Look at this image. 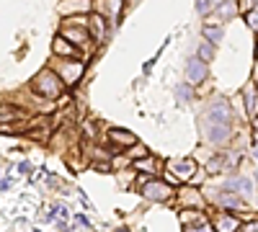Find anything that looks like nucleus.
I'll list each match as a JSON object with an SVG mask.
<instances>
[{
    "instance_id": "1",
    "label": "nucleus",
    "mask_w": 258,
    "mask_h": 232,
    "mask_svg": "<svg viewBox=\"0 0 258 232\" xmlns=\"http://www.w3.org/2000/svg\"><path fill=\"white\" fill-rule=\"evenodd\" d=\"M207 129H232V109L225 98H214L204 111V132Z\"/></svg>"
},
{
    "instance_id": "2",
    "label": "nucleus",
    "mask_w": 258,
    "mask_h": 232,
    "mask_svg": "<svg viewBox=\"0 0 258 232\" xmlns=\"http://www.w3.org/2000/svg\"><path fill=\"white\" fill-rule=\"evenodd\" d=\"M62 78L57 75V72H52V70H41L36 78H34V91L39 93V96H44V98H57L59 93H62Z\"/></svg>"
},
{
    "instance_id": "3",
    "label": "nucleus",
    "mask_w": 258,
    "mask_h": 232,
    "mask_svg": "<svg viewBox=\"0 0 258 232\" xmlns=\"http://www.w3.org/2000/svg\"><path fill=\"white\" fill-rule=\"evenodd\" d=\"M140 191L150 201H168V199H173V194H176L173 186H168V183H163L158 178H147V176L140 178Z\"/></svg>"
},
{
    "instance_id": "4",
    "label": "nucleus",
    "mask_w": 258,
    "mask_h": 232,
    "mask_svg": "<svg viewBox=\"0 0 258 232\" xmlns=\"http://www.w3.org/2000/svg\"><path fill=\"white\" fill-rule=\"evenodd\" d=\"M207 62H202L199 57H191L186 62V80H188V86H202V83L207 80Z\"/></svg>"
},
{
    "instance_id": "5",
    "label": "nucleus",
    "mask_w": 258,
    "mask_h": 232,
    "mask_svg": "<svg viewBox=\"0 0 258 232\" xmlns=\"http://www.w3.org/2000/svg\"><path fill=\"white\" fill-rule=\"evenodd\" d=\"M212 229L214 232H238L240 229V219L235 214H230V212H222V214H217V219L212 222Z\"/></svg>"
},
{
    "instance_id": "6",
    "label": "nucleus",
    "mask_w": 258,
    "mask_h": 232,
    "mask_svg": "<svg viewBox=\"0 0 258 232\" xmlns=\"http://www.w3.org/2000/svg\"><path fill=\"white\" fill-rule=\"evenodd\" d=\"M109 139L116 142L119 147H135V144H140L137 134H132L129 129H121V126H114V129H109Z\"/></svg>"
},
{
    "instance_id": "7",
    "label": "nucleus",
    "mask_w": 258,
    "mask_h": 232,
    "mask_svg": "<svg viewBox=\"0 0 258 232\" xmlns=\"http://www.w3.org/2000/svg\"><path fill=\"white\" fill-rule=\"evenodd\" d=\"M178 199H181V204L186 206V209H202L204 206V201H202V194L197 191V188H181L178 191Z\"/></svg>"
},
{
    "instance_id": "8",
    "label": "nucleus",
    "mask_w": 258,
    "mask_h": 232,
    "mask_svg": "<svg viewBox=\"0 0 258 232\" xmlns=\"http://www.w3.org/2000/svg\"><path fill=\"white\" fill-rule=\"evenodd\" d=\"M168 173H173L178 181H181V178H191L194 173H197V163H194V160H178V163L170 165Z\"/></svg>"
},
{
    "instance_id": "9",
    "label": "nucleus",
    "mask_w": 258,
    "mask_h": 232,
    "mask_svg": "<svg viewBox=\"0 0 258 232\" xmlns=\"http://www.w3.org/2000/svg\"><path fill=\"white\" fill-rule=\"evenodd\" d=\"M225 191H230V194H243V196H250L253 194V183L248 181V178H232L227 186H225Z\"/></svg>"
},
{
    "instance_id": "10",
    "label": "nucleus",
    "mask_w": 258,
    "mask_h": 232,
    "mask_svg": "<svg viewBox=\"0 0 258 232\" xmlns=\"http://www.w3.org/2000/svg\"><path fill=\"white\" fill-rule=\"evenodd\" d=\"M181 222H183L186 227H191V224H197V227L209 224V222H207V217L199 212V209H183V212H181Z\"/></svg>"
},
{
    "instance_id": "11",
    "label": "nucleus",
    "mask_w": 258,
    "mask_h": 232,
    "mask_svg": "<svg viewBox=\"0 0 258 232\" xmlns=\"http://www.w3.org/2000/svg\"><path fill=\"white\" fill-rule=\"evenodd\" d=\"M52 52L54 54H59V57H73V54H78V49H75V44H70L68 39H64L62 34L54 39V44H52Z\"/></svg>"
},
{
    "instance_id": "12",
    "label": "nucleus",
    "mask_w": 258,
    "mask_h": 232,
    "mask_svg": "<svg viewBox=\"0 0 258 232\" xmlns=\"http://www.w3.org/2000/svg\"><path fill=\"white\" fill-rule=\"evenodd\" d=\"M135 168L140 173H145V176H158V171H160V165H158V160H153V158H140V160H135Z\"/></svg>"
},
{
    "instance_id": "13",
    "label": "nucleus",
    "mask_w": 258,
    "mask_h": 232,
    "mask_svg": "<svg viewBox=\"0 0 258 232\" xmlns=\"http://www.w3.org/2000/svg\"><path fill=\"white\" fill-rule=\"evenodd\" d=\"M62 13H68V11H75V13H88L91 11V0H64V3L59 6Z\"/></svg>"
},
{
    "instance_id": "14",
    "label": "nucleus",
    "mask_w": 258,
    "mask_h": 232,
    "mask_svg": "<svg viewBox=\"0 0 258 232\" xmlns=\"http://www.w3.org/2000/svg\"><path fill=\"white\" fill-rule=\"evenodd\" d=\"M220 204H222V206H227V209H243V206H245L243 196L230 194V191H222V194H220Z\"/></svg>"
},
{
    "instance_id": "15",
    "label": "nucleus",
    "mask_w": 258,
    "mask_h": 232,
    "mask_svg": "<svg viewBox=\"0 0 258 232\" xmlns=\"http://www.w3.org/2000/svg\"><path fill=\"white\" fill-rule=\"evenodd\" d=\"M83 62H70V65H64V83H78L80 78H83Z\"/></svg>"
},
{
    "instance_id": "16",
    "label": "nucleus",
    "mask_w": 258,
    "mask_h": 232,
    "mask_svg": "<svg viewBox=\"0 0 258 232\" xmlns=\"http://www.w3.org/2000/svg\"><path fill=\"white\" fill-rule=\"evenodd\" d=\"M62 36H64V39L70 36V41H75V44H85V41L91 39V34H88V31H85V29H78V26H75V29H64V31H62Z\"/></svg>"
},
{
    "instance_id": "17",
    "label": "nucleus",
    "mask_w": 258,
    "mask_h": 232,
    "mask_svg": "<svg viewBox=\"0 0 258 232\" xmlns=\"http://www.w3.org/2000/svg\"><path fill=\"white\" fill-rule=\"evenodd\" d=\"M202 34H204V39L209 41V44H220L222 36H225V29L222 26H204Z\"/></svg>"
},
{
    "instance_id": "18",
    "label": "nucleus",
    "mask_w": 258,
    "mask_h": 232,
    "mask_svg": "<svg viewBox=\"0 0 258 232\" xmlns=\"http://www.w3.org/2000/svg\"><path fill=\"white\" fill-rule=\"evenodd\" d=\"M91 34H93V39H96V41H103V36H106L103 16H93V18H91Z\"/></svg>"
},
{
    "instance_id": "19",
    "label": "nucleus",
    "mask_w": 258,
    "mask_h": 232,
    "mask_svg": "<svg viewBox=\"0 0 258 232\" xmlns=\"http://www.w3.org/2000/svg\"><path fill=\"white\" fill-rule=\"evenodd\" d=\"M248 116H258V93H248Z\"/></svg>"
},
{
    "instance_id": "20",
    "label": "nucleus",
    "mask_w": 258,
    "mask_h": 232,
    "mask_svg": "<svg viewBox=\"0 0 258 232\" xmlns=\"http://www.w3.org/2000/svg\"><path fill=\"white\" fill-rule=\"evenodd\" d=\"M197 57H199L202 62H209V59L214 57V49H212V44H202V47H199V52H197Z\"/></svg>"
},
{
    "instance_id": "21",
    "label": "nucleus",
    "mask_w": 258,
    "mask_h": 232,
    "mask_svg": "<svg viewBox=\"0 0 258 232\" xmlns=\"http://www.w3.org/2000/svg\"><path fill=\"white\" fill-rule=\"evenodd\" d=\"M222 168H225V158H214V160H209L207 171L209 173H217V171H222Z\"/></svg>"
},
{
    "instance_id": "22",
    "label": "nucleus",
    "mask_w": 258,
    "mask_h": 232,
    "mask_svg": "<svg viewBox=\"0 0 258 232\" xmlns=\"http://www.w3.org/2000/svg\"><path fill=\"white\" fill-rule=\"evenodd\" d=\"M176 93H178L181 98H186V101L191 98V88H188V86H178V88H176Z\"/></svg>"
},
{
    "instance_id": "23",
    "label": "nucleus",
    "mask_w": 258,
    "mask_h": 232,
    "mask_svg": "<svg viewBox=\"0 0 258 232\" xmlns=\"http://www.w3.org/2000/svg\"><path fill=\"white\" fill-rule=\"evenodd\" d=\"M197 8H199V13H207L209 11V0H197Z\"/></svg>"
},
{
    "instance_id": "24",
    "label": "nucleus",
    "mask_w": 258,
    "mask_h": 232,
    "mask_svg": "<svg viewBox=\"0 0 258 232\" xmlns=\"http://www.w3.org/2000/svg\"><path fill=\"white\" fill-rule=\"evenodd\" d=\"M186 232H214V229H212V224H204V227H197V229H194V227H188Z\"/></svg>"
},
{
    "instance_id": "25",
    "label": "nucleus",
    "mask_w": 258,
    "mask_h": 232,
    "mask_svg": "<svg viewBox=\"0 0 258 232\" xmlns=\"http://www.w3.org/2000/svg\"><path fill=\"white\" fill-rule=\"evenodd\" d=\"M243 232H258V222H253V224H248Z\"/></svg>"
},
{
    "instance_id": "26",
    "label": "nucleus",
    "mask_w": 258,
    "mask_h": 232,
    "mask_svg": "<svg viewBox=\"0 0 258 232\" xmlns=\"http://www.w3.org/2000/svg\"><path fill=\"white\" fill-rule=\"evenodd\" d=\"M209 6H217V8H222V6H225V0H209Z\"/></svg>"
},
{
    "instance_id": "27",
    "label": "nucleus",
    "mask_w": 258,
    "mask_h": 232,
    "mask_svg": "<svg viewBox=\"0 0 258 232\" xmlns=\"http://www.w3.org/2000/svg\"><path fill=\"white\" fill-rule=\"evenodd\" d=\"M253 158L258 160V142H255V147H253Z\"/></svg>"
},
{
    "instance_id": "28",
    "label": "nucleus",
    "mask_w": 258,
    "mask_h": 232,
    "mask_svg": "<svg viewBox=\"0 0 258 232\" xmlns=\"http://www.w3.org/2000/svg\"><path fill=\"white\" fill-rule=\"evenodd\" d=\"M255 181H258V171H255Z\"/></svg>"
},
{
    "instance_id": "29",
    "label": "nucleus",
    "mask_w": 258,
    "mask_h": 232,
    "mask_svg": "<svg viewBox=\"0 0 258 232\" xmlns=\"http://www.w3.org/2000/svg\"><path fill=\"white\" fill-rule=\"evenodd\" d=\"M255 57H258V47H255Z\"/></svg>"
},
{
    "instance_id": "30",
    "label": "nucleus",
    "mask_w": 258,
    "mask_h": 232,
    "mask_svg": "<svg viewBox=\"0 0 258 232\" xmlns=\"http://www.w3.org/2000/svg\"><path fill=\"white\" fill-rule=\"evenodd\" d=\"M255 6H258V0H255Z\"/></svg>"
},
{
    "instance_id": "31",
    "label": "nucleus",
    "mask_w": 258,
    "mask_h": 232,
    "mask_svg": "<svg viewBox=\"0 0 258 232\" xmlns=\"http://www.w3.org/2000/svg\"><path fill=\"white\" fill-rule=\"evenodd\" d=\"M255 124H258V121H255Z\"/></svg>"
}]
</instances>
